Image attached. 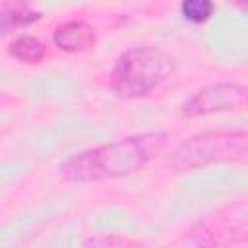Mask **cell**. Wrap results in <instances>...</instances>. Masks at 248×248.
<instances>
[{"label":"cell","mask_w":248,"mask_h":248,"mask_svg":"<svg viewBox=\"0 0 248 248\" xmlns=\"http://www.w3.org/2000/svg\"><path fill=\"white\" fill-rule=\"evenodd\" d=\"M248 153V134L236 132H202L174 147L167 167L174 172H190L215 163L242 161Z\"/></svg>","instance_id":"cell-3"},{"label":"cell","mask_w":248,"mask_h":248,"mask_svg":"<svg viewBox=\"0 0 248 248\" xmlns=\"http://www.w3.org/2000/svg\"><path fill=\"white\" fill-rule=\"evenodd\" d=\"M37 19H41V14L39 12L25 10L21 6L8 8V10L0 12V31L2 33H12V31H17V29L27 27L29 23H35Z\"/></svg>","instance_id":"cell-7"},{"label":"cell","mask_w":248,"mask_h":248,"mask_svg":"<svg viewBox=\"0 0 248 248\" xmlns=\"http://www.w3.org/2000/svg\"><path fill=\"white\" fill-rule=\"evenodd\" d=\"M8 52L23 64H39L46 56V46L33 35H19L10 43Z\"/></svg>","instance_id":"cell-6"},{"label":"cell","mask_w":248,"mask_h":248,"mask_svg":"<svg viewBox=\"0 0 248 248\" xmlns=\"http://www.w3.org/2000/svg\"><path fill=\"white\" fill-rule=\"evenodd\" d=\"M8 2H16V4H23V2H27V0H8Z\"/></svg>","instance_id":"cell-11"},{"label":"cell","mask_w":248,"mask_h":248,"mask_svg":"<svg viewBox=\"0 0 248 248\" xmlns=\"http://www.w3.org/2000/svg\"><path fill=\"white\" fill-rule=\"evenodd\" d=\"M165 132H143L74 153L60 165V174L72 182H103L138 172L167 147Z\"/></svg>","instance_id":"cell-1"},{"label":"cell","mask_w":248,"mask_h":248,"mask_svg":"<svg viewBox=\"0 0 248 248\" xmlns=\"http://www.w3.org/2000/svg\"><path fill=\"white\" fill-rule=\"evenodd\" d=\"M215 12L213 0H180V14L190 23H205Z\"/></svg>","instance_id":"cell-8"},{"label":"cell","mask_w":248,"mask_h":248,"mask_svg":"<svg viewBox=\"0 0 248 248\" xmlns=\"http://www.w3.org/2000/svg\"><path fill=\"white\" fill-rule=\"evenodd\" d=\"M246 97H248V91L242 83H236V81L209 83L198 89L182 105V114L188 118H196V116H207L215 112L236 110L246 105Z\"/></svg>","instance_id":"cell-4"},{"label":"cell","mask_w":248,"mask_h":248,"mask_svg":"<svg viewBox=\"0 0 248 248\" xmlns=\"http://www.w3.org/2000/svg\"><path fill=\"white\" fill-rule=\"evenodd\" d=\"M126 244H134L132 240H126V238H91V240H85V246H126Z\"/></svg>","instance_id":"cell-9"},{"label":"cell","mask_w":248,"mask_h":248,"mask_svg":"<svg viewBox=\"0 0 248 248\" xmlns=\"http://www.w3.org/2000/svg\"><path fill=\"white\" fill-rule=\"evenodd\" d=\"M232 6H238V8H244L246 6V0H229Z\"/></svg>","instance_id":"cell-10"},{"label":"cell","mask_w":248,"mask_h":248,"mask_svg":"<svg viewBox=\"0 0 248 248\" xmlns=\"http://www.w3.org/2000/svg\"><path fill=\"white\" fill-rule=\"evenodd\" d=\"M174 70L169 52L157 46H134L122 52L108 76L110 87L118 97L140 99L149 95Z\"/></svg>","instance_id":"cell-2"},{"label":"cell","mask_w":248,"mask_h":248,"mask_svg":"<svg viewBox=\"0 0 248 248\" xmlns=\"http://www.w3.org/2000/svg\"><path fill=\"white\" fill-rule=\"evenodd\" d=\"M97 41L95 29L85 21H64L52 33V43L64 52H83Z\"/></svg>","instance_id":"cell-5"}]
</instances>
